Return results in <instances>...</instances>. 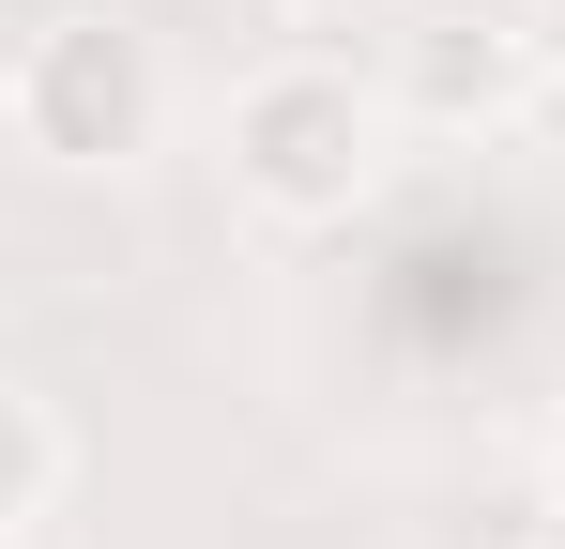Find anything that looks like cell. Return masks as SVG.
<instances>
[{
	"label": "cell",
	"mask_w": 565,
	"mask_h": 549,
	"mask_svg": "<svg viewBox=\"0 0 565 549\" xmlns=\"http://www.w3.org/2000/svg\"><path fill=\"white\" fill-rule=\"evenodd\" d=\"M551 549H565V535H551Z\"/></svg>",
	"instance_id": "ba28073f"
},
{
	"label": "cell",
	"mask_w": 565,
	"mask_h": 549,
	"mask_svg": "<svg viewBox=\"0 0 565 549\" xmlns=\"http://www.w3.org/2000/svg\"><path fill=\"white\" fill-rule=\"evenodd\" d=\"M290 15H321V31H352V15H382V0H290Z\"/></svg>",
	"instance_id": "8992f818"
},
{
	"label": "cell",
	"mask_w": 565,
	"mask_h": 549,
	"mask_svg": "<svg viewBox=\"0 0 565 549\" xmlns=\"http://www.w3.org/2000/svg\"><path fill=\"white\" fill-rule=\"evenodd\" d=\"M46 473H62V443H46V412H31V397H0V535H15V519L46 504Z\"/></svg>",
	"instance_id": "277c9868"
},
{
	"label": "cell",
	"mask_w": 565,
	"mask_h": 549,
	"mask_svg": "<svg viewBox=\"0 0 565 549\" xmlns=\"http://www.w3.org/2000/svg\"><path fill=\"white\" fill-rule=\"evenodd\" d=\"M551 519H565V428H551Z\"/></svg>",
	"instance_id": "52a82bcc"
},
{
	"label": "cell",
	"mask_w": 565,
	"mask_h": 549,
	"mask_svg": "<svg viewBox=\"0 0 565 549\" xmlns=\"http://www.w3.org/2000/svg\"><path fill=\"white\" fill-rule=\"evenodd\" d=\"M520 46H535V62L565 77V0H535V15H520Z\"/></svg>",
	"instance_id": "5b68a950"
},
{
	"label": "cell",
	"mask_w": 565,
	"mask_h": 549,
	"mask_svg": "<svg viewBox=\"0 0 565 549\" xmlns=\"http://www.w3.org/2000/svg\"><path fill=\"white\" fill-rule=\"evenodd\" d=\"M153 46L122 31V15H46V31H15V62H0V122H15V153H46V169H122V153H153Z\"/></svg>",
	"instance_id": "6da1fadb"
},
{
	"label": "cell",
	"mask_w": 565,
	"mask_h": 549,
	"mask_svg": "<svg viewBox=\"0 0 565 549\" xmlns=\"http://www.w3.org/2000/svg\"><path fill=\"white\" fill-rule=\"evenodd\" d=\"M230 169H245V198L290 214V229L352 214V198L382 183V92L337 77V62H276V77H245V107H230Z\"/></svg>",
	"instance_id": "7a4b0ae2"
},
{
	"label": "cell",
	"mask_w": 565,
	"mask_h": 549,
	"mask_svg": "<svg viewBox=\"0 0 565 549\" xmlns=\"http://www.w3.org/2000/svg\"><path fill=\"white\" fill-rule=\"evenodd\" d=\"M520 62H535V46H520V31H413V62H397V107H413V122H504V92H520Z\"/></svg>",
	"instance_id": "3957f363"
}]
</instances>
